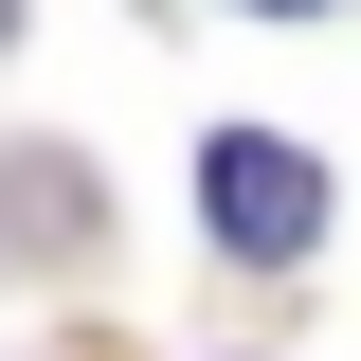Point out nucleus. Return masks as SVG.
I'll use <instances>...</instances> for the list:
<instances>
[{
  "mask_svg": "<svg viewBox=\"0 0 361 361\" xmlns=\"http://www.w3.org/2000/svg\"><path fill=\"white\" fill-rule=\"evenodd\" d=\"M199 217H217V253L289 271V253L325 235V163H307V145H271V127H217V145H199Z\"/></svg>",
  "mask_w": 361,
  "mask_h": 361,
  "instance_id": "1",
  "label": "nucleus"
},
{
  "mask_svg": "<svg viewBox=\"0 0 361 361\" xmlns=\"http://www.w3.org/2000/svg\"><path fill=\"white\" fill-rule=\"evenodd\" d=\"M0 18H18V0H0Z\"/></svg>",
  "mask_w": 361,
  "mask_h": 361,
  "instance_id": "2",
  "label": "nucleus"
}]
</instances>
